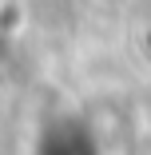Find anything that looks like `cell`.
<instances>
[{"label": "cell", "mask_w": 151, "mask_h": 155, "mask_svg": "<svg viewBox=\"0 0 151 155\" xmlns=\"http://www.w3.org/2000/svg\"><path fill=\"white\" fill-rule=\"evenodd\" d=\"M96 4H103V8H123L127 0H96Z\"/></svg>", "instance_id": "cell-1"}]
</instances>
